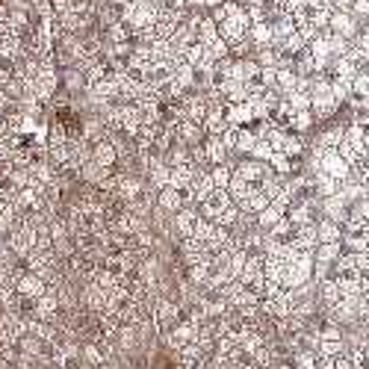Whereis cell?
Segmentation results:
<instances>
[{
    "instance_id": "obj_2",
    "label": "cell",
    "mask_w": 369,
    "mask_h": 369,
    "mask_svg": "<svg viewBox=\"0 0 369 369\" xmlns=\"http://www.w3.org/2000/svg\"><path fill=\"white\" fill-rule=\"evenodd\" d=\"M201 216L207 219V222H213V225L234 227L239 222V216H243V210L236 207V201L231 198L227 189H216L210 198H204L201 201Z\"/></svg>"
},
{
    "instance_id": "obj_5",
    "label": "cell",
    "mask_w": 369,
    "mask_h": 369,
    "mask_svg": "<svg viewBox=\"0 0 369 369\" xmlns=\"http://www.w3.org/2000/svg\"><path fill=\"white\" fill-rule=\"evenodd\" d=\"M316 257H319V263H337L340 260V243L316 245Z\"/></svg>"
},
{
    "instance_id": "obj_1",
    "label": "cell",
    "mask_w": 369,
    "mask_h": 369,
    "mask_svg": "<svg viewBox=\"0 0 369 369\" xmlns=\"http://www.w3.org/2000/svg\"><path fill=\"white\" fill-rule=\"evenodd\" d=\"M213 21L219 27V33H222V38L227 42V47H231L234 54L243 56L245 47H251V15H248V9H243L239 3H234V0H225L222 6H216V15Z\"/></svg>"
},
{
    "instance_id": "obj_6",
    "label": "cell",
    "mask_w": 369,
    "mask_h": 369,
    "mask_svg": "<svg viewBox=\"0 0 369 369\" xmlns=\"http://www.w3.org/2000/svg\"><path fill=\"white\" fill-rule=\"evenodd\" d=\"M210 175H213L216 189H227V186H231V181H234V172H231L227 166H213Z\"/></svg>"
},
{
    "instance_id": "obj_3",
    "label": "cell",
    "mask_w": 369,
    "mask_h": 369,
    "mask_svg": "<svg viewBox=\"0 0 369 369\" xmlns=\"http://www.w3.org/2000/svg\"><path fill=\"white\" fill-rule=\"evenodd\" d=\"M328 30H331V33H337V36H343V38H352V36L357 33V21H355L352 12H334Z\"/></svg>"
},
{
    "instance_id": "obj_8",
    "label": "cell",
    "mask_w": 369,
    "mask_h": 369,
    "mask_svg": "<svg viewBox=\"0 0 369 369\" xmlns=\"http://www.w3.org/2000/svg\"><path fill=\"white\" fill-rule=\"evenodd\" d=\"M316 369H337V357H319Z\"/></svg>"
},
{
    "instance_id": "obj_7",
    "label": "cell",
    "mask_w": 369,
    "mask_h": 369,
    "mask_svg": "<svg viewBox=\"0 0 369 369\" xmlns=\"http://www.w3.org/2000/svg\"><path fill=\"white\" fill-rule=\"evenodd\" d=\"M319 355L316 352H298L295 355V369H316Z\"/></svg>"
},
{
    "instance_id": "obj_4",
    "label": "cell",
    "mask_w": 369,
    "mask_h": 369,
    "mask_svg": "<svg viewBox=\"0 0 369 369\" xmlns=\"http://www.w3.org/2000/svg\"><path fill=\"white\" fill-rule=\"evenodd\" d=\"M340 225L331 222V219H325V222H319L316 225V239H319V245H325V243H340Z\"/></svg>"
}]
</instances>
